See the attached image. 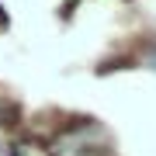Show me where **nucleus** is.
I'll list each match as a JSON object with an SVG mask.
<instances>
[{"mask_svg": "<svg viewBox=\"0 0 156 156\" xmlns=\"http://www.w3.org/2000/svg\"><path fill=\"white\" fill-rule=\"evenodd\" d=\"M104 135H101V128L94 125H80V128H69L66 135L56 142V156H101L104 149Z\"/></svg>", "mask_w": 156, "mask_h": 156, "instance_id": "1", "label": "nucleus"}, {"mask_svg": "<svg viewBox=\"0 0 156 156\" xmlns=\"http://www.w3.org/2000/svg\"><path fill=\"white\" fill-rule=\"evenodd\" d=\"M146 66H149V69H156V49L149 52V56H146Z\"/></svg>", "mask_w": 156, "mask_h": 156, "instance_id": "2", "label": "nucleus"}]
</instances>
